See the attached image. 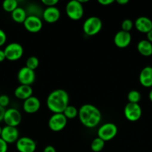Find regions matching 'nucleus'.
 I'll return each mask as SVG.
<instances>
[{
	"mask_svg": "<svg viewBox=\"0 0 152 152\" xmlns=\"http://www.w3.org/2000/svg\"><path fill=\"white\" fill-rule=\"evenodd\" d=\"M78 117L85 127L92 129L98 126L101 120V113L96 106L84 104L78 110Z\"/></svg>",
	"mask_w": 152,
	"mask_h": 152,
	"instance_id": "obj_1",
	"label": "nucleus"
},
{
	"mask_svg": "<svg viewBox=\"0 0 152 152\" xmlns=\"http://www.w3.org/2000/svg\"><path fill=\"white\" fill-rule=\"evenodd\" d=\"M69 94L63 89H55L51 92L46 99L48 108L54 114L63 113L69 105Z\"/></svg>",
	"mask_w": 152,
	"mask_h": 152,
	"instance_id": "obj_2",
	"label": "nucleus"
},
{
	"mask_svg": "<svg viewBox=\"0 0 152 152\" xmlns=\"http://www.w3.org/2000/svg\"><path fill=\"white\" fill-rule=\"evenodd\" d=\"M66 12L70 19L77 21L83 16V4L78 0H72L66 6Z\"/></svg>",
	"mask_w": 152,
	"mask_h": 152,
	"instance_id": "obj_3",
	"label": "nucleus"
},
{
	"mask_svg": "<svg viewBox=\"0 0 152 152\" xmlns=\"http://www.w3.org/2000/svg\"><path fill=\"white\" fill-rule=\"evenodd\" d=\"M101 28L102 22L97 16H90L83 24V31L87 36H94L98 34Z\"/></svg>",
	"mask_w": 152,
	"mask_h": 152,
	"instance_id": "obj_4",
	"label": "nucleus"
},
{
	"mask_svg": "<svg viewBox=\"0 0 152 152\" xmlns=\"http://www.w3.org/2000/svg\"><path fill=\"white\" fill-rule=\"evenodd\" d=\"M118 133V128L114 123H107L101 126L98 129L97 134L98 137L107 142L111 140L116 136Z\"/></svg>",
	"mask_w": 152,
	"mask_h": 152,
	"instance_id": "obj_5",
	"label": "nucleus"
},
{
	"mask_svg": "<svg viewBox=\"0 0 152 152\" xmlns=\"http://www.w3.org/2000/svg\"><path fill=\"white\" fill-rule=\"evenodd\" d=\"M6 59L11 62L17 61L22 56L24 50L22 46L17 42H11L4 49Z\"/></svg>",
	"mask_w": 152,
	"mask_h": 152,
	"instance_id": "obj_6",
	"label": "nucleus"
},
{
	"mask_svg": "<svg viewBox=\"0 0 152 152\" xmlns=\"http://www.w3.org/2000/svg\"><path fill=\"white\" fill-rule=\"evenodd\" d=\"M67 124V119L63 113L53 114L49 120V127L52 132L62 131Z\"/></svg>",
	"mask_w": 152,
	"mask_h": 152,
	"instance_id": "obj_7",
	"label": "nucleus"
},
{
	"mask_svg": "<svg viewBox=\"0 0 152 152\" xmlns=\"http://www.w3.org/2000/svg\"><path fill=\"white\" fill-rule=\"evenodd\" d=\"M142 108L138 103L128 102L124 108V114L128 121L136 122L142 117Z\"/></svg>",
	"mask_w": 152,
	"mask_h": 152,
	"instance_id": "obj_8",
	"label": "nucleus"
},
{
	"mask_svg": "<svg viewBox=\"0 0 152 152\" xmlns=\"http://www.w3.org/2000/svg\"><path fill=\"white\" fill-rule=\"evenodd\" d=\"M3 121L4 122L6 126L17 127L22 121V114L19 110L16 108H8L5 110Z\"/></svg>",
	"mask_w": 152,
	"mask_h": 152,
	"instance_id": "obj_9",
	"label": "nucleus"
},
{
	"mask_svg": "<svg viewBox=\"0 0 152 152\" xmlns=\"http://www.w3.org/2000/svg\"><path fill=\"white\" fill-rule=\"evenodd\" d=\"M35 72L27 67L20 68L17 74V79L20 85L31 86L35 81Z\"/></svg>",
	"mask_w": 152,
	"mask_h": 152,
	"instance_id": "obj_10",
	"label": "nucleus"
},
{
	"mask_svg": "<svg viewBox=\"0 0 152 152\" xmlns=\"http://www.w3.org/2000/svg\"><path fill=\"white\" fill-rule=\"evenodd\" d=\"M16 147L19 152H34L37 148V145L35 141L31 138L22 137L16 141Z\"/></svg>",
	"mask_w": 152,
	"mask_h": 152,
	"instance_id": "obj_11",
	"label": "nucleus"
},
{
	"mask_svg": "<svg viewBox=\"0 0 152 152\" xmlns=\"http://www.w3.org/2000/svg\"><path fill=\"white\" fill-rule=\"evenodd\" d=\"M25 29L30 33H37L43 28V22L38 16L35 15H30L27 16L23 22Z\"/></svg>",
	"mask_w": 152,
	"mask_h": 152,
	"instance_id": "obj_12",
	"label": "nucleus"
},
{
	"mask_svg": "<svg viewBox=\"0 0 152 152\" xmlns=\"http://www.w3.org/2000/svg\"><path fill=\"white\" fill-rule=\"evenodd\" d=\"M19 131L16 127L5 126L2 128L0 137L4 140L7 144H10L16 142L19 139Z\"/></svg>",
	"mask_w": 152,
	"mask_h": 152,
	"instance_id": "obj_13",
	"label": "nucleus"
},
{
	"mask_svg": "<svg viewBox=\"0 0 152 152\" xmlns=\"http://www.w3.org/2000/svg\"><path fill=\"white\" fill-rule=\"evenodd\" d=\"M131 42V34L130 32L124 31H119L116 34L114 37V43L116 47L119 48H127Z\"/></svg>",
	"mask_w": 152,
	"mask_h": 152,
	"instance_id": "obj_14",
	"label": "nucleus"
},
{
	"mask_svg": "<svg viewBox=\"0 0 152 152\" xmlns=\"http://www.w3.org/2000/svg\"><path fill=\"white\" fill-rule=\"evenodd\" d=\"M40 108V101L36 96H31L24 100L23 110L27 114H34L37 112Z\"/></svg>",
	"mask_w": 152,
	"mask_h": 152,
	"instance_id": "obj_15",
	"label": "nucleus"
},
{
	"mask_svg": "<svg viewBox=\"0 0 152 152\" xmlns=\"http://www.w3.org/2000/svg\"><path fill=\"white\" fill-rule=\"evenodd\" d=\"M61 17L60 10L55 7H47L43 13V18L48 23H55Z\"/></svg>",
	"mask_w": 152,
	"mask_h": 152,
	"instance_id": "obj_16",
	"label": "nucleus"
},
{
	"mask_svg": "<svg viewBox=\"0 0 152 152\" xmlns=\"http://www.w3.org/2000/svg\"><path fill=\"white\" fill-rule=\"evenodd\" d=\"M135 28L141 33L147 34L152 30V21L146 16H139L135 21Z\"/></svg>",
	"mask_w": 152,
	"mask_h": 152,
	"instance_id": "obj_17",
	"label": "nucleus"
},
{
	"mask_svg": "<svg viewBox=\"0 0 152 152\" xmlns=\"http://www.w3.org/2000/svg\"><path fill=\"white\" fill-rule=\"evenodd\" d=\"M140 84L146 88L152 86V67L146 66L140 71L139 76Z\"/></svg>",
	"mask_w": 152,
	"mask_h": 152,
	"instance_id": "obj_18",
	"label": "nucleus"
},
{
	"mask_svg": "<svg viewBox=\"0 0 152 152\" xmlns=\"http://www.w3.org/2000/svg\"><path fill=\"white\" fill-rule=\"evenodd\" d=\"M33 90L31 86L20 85L14 91V96L19 99L25 100L32 96Z\"/></svg>",
	"mask_w": 152,
	"mask_h": 152,
	"instance_id": "obj_19",
	"label": "nucleus"
},
{
	"mask_svg": "<svg viewBox=\"0 0 152 152\" xmlns=\"http://www.w3.org/2000/svg\"><path fill=\"white\" fill-rule=\"evenodd\" d=\"M137 50L139 53L144 56L152 55V43L147 39H142L137 44Z\"/></svg>",
	"mask_w": 152,
	"mask_h": 152,
	"instance_id": "obj_20",
	"label": "nucleus"
},
{
	"mask_svg": "<svg viewBox=\"0 0 152 152\" xmlns=\"http://www.w3.org/2000/svg\"><path fill=\"white\" fill-rule=\"evenodd\" d=\"M27 16L25 10L20 7H18L11 13L12 19L17 23H23Z\"/></svg>",
	"mask_w": 152,
	"mask_h": 152,
	"instance_id": "obj_21",
	"label": "nucleus"
},
{
	"mask_svg": "<svg viewBox=\"0 0 152 152\" xmlns=\"http://www.w3.org/2000/svg\"><path fill=\"white\" fill-rule=\"evenodd\" d=\"M105 145V142L101 138L96 137L91 142V150L93 152H100L102 151Z\"/></svg>",
	"mask_w": 152,
	"mask_h": 152,
	"instance_id": "obj_22",
	"label": "nucleus"
},
{
	"mask_svg": "<svg viewBox=\"0 0 152 152\" xmlns=\"http://www.w3.org/2000/svg\"><path fill=\"white\" fill-rule=\"evenodd\" d=\"M17 7L18 2L16 0H4L2 2L3 10L8 13H11Z\"/></svg>",
	"mask_w": 152,
	"mask_h": 152,
	"instance_id": "obj_23",
	"label": "nucleus"
},
{
	"mask_svg": "<svg viewBox=\"0 0 152 152\" xmlns=\"http://www.w3.org/2000/svg\"><path fill=\"white\" fill-rule=\"evenodd\" d=\"M66 119H74L77 116H78V110L73 105H69L66 108L64 111L63 112Z\"/></svg>",
	"mask_w": 152,
	"mask_h": 152,
	"instance_id": "obj_24",
	"label": "nucleus"
},
{
	"mask_svg": "<svg viewBox=\"0 0 152 152\" xmlns=\"http://www.w3.org/2000/svg\"><path fill=\"white\" fill-rule=\"evenodd\" d=\"M128 99L131 103H138L141 99V94L137 90H132L128 94Z\"/></svg>",
	"mask_w": 152,
	"mask_h": 152,
	"instance_id": "obj_25",
	"label": "nucleus"
},
{
	"mask_svg": "<svg viewBox=\"0 0 152 152\" xmlns=\"http://www.w3.org/2000/svg\"><path fill=\"white\" fill-rule=\"evenodd\" d=\"M39 65V59L38 58H37L36 56H30L29 58H28L25 62V67L28 68L29 69L34 70L38 67Z\"/></svg>",
	"mask_w": 152,
	"mask_h": 152,
	"instance_id": "obj_26",
	"label": "nucleus"
},
{
	"mask_svg": "<svg viewBox=\"0 0 152 152\" xmlns=\"http://www.w3.org/2000/svg\"><path fill=\"white\" fill-rule=\"evenodd\" d=\"M133 25H134V23H133L132 21L129 19H126L122 22V31H126V32H130L131 31L133 28Z\"/></svg>",
	"mask_w": 152,
	"mask_h": 152,
	"instance_id": "obj_27",
	"label": "nucleus"
},
{
	"mask_svg": "<svg viewBox=\"0 0 152 152\" xmlns=\"http://www.w3.org/2000/svg\"><path fill=\"white\" fill-rule=\"evenodd\" d=\"M9 102H10V99L8 96L5 94L0 95V106L5 108L9 105Z\"/></svg>",
	"mask_w": 152,
	"mask_h": 152,
	"instance_id": "obj_28",
	"label": "nucleus"
},
{
	"mask_svg": "<svg viewBox=\"0 0 152 152\" xmlns=\"http://www.w3.org/2000/svg\"><path fill=\"white\" fill-rule=\"evenodd\" d=\"M7 41V36L2 29H0V47L4 45Z\"/></svg>",
	"mask_w": 152,
	"mask_h": 152,
	"instance_id": "obj_29",
	"label": "nucleus"
},
{
	"mask_svg": "<svg viewBox=\"0 0 152 152\" xmlns=\"http://www.w3.org/2000/svg\"><path fill=\"white\" fill-rule=\"evenodd\" d=\"M42 3L47 7H55L58 3V0H42Z\"/></svg>",
	"mask_w": 152,
	"mask_h": 152,
	"instance_id": "obj_30",
	"label": "nucleus"
},
{
	"mask_svg": "<svg viewBox=\"0 0 152 152\" xmlns=\"http://www.w3.org/2000/svg\"><path fill=\"white\" fill-rule=\"evenodd\" d=\"M8 148V144L0 137V152H7Z\"/></svg>",
	"mask_w": 152,
	"mask_h": 152,
	"instance_id": "obj_31",
	"label": "nucleus"
},
{
	"mask_svg": "<svg viewBox=\"0 0 152 152\" xmlns=\"http://www.w3.org/2000/svg\"><path fill=\"white\" fill-rule=\"evenodd\" d=\"M98 2L99 3V4H102V5L107 6V5H109V4H112V3L114 2V1H113V0H98Z\"/></svg>",
	"mask_w": 152,
	"mask_h": 152,
	"instance_id": "obj_32",
	"label": "nucleus"
},
{
	"mask_svg": "<svg viewBox=\"0 0 152 152\" xmlns=\"http://www.w3.org/2000/svg\"><path fill=\"white\" fill-rule=\"evenodd\" d=\"M43 152H56V150L52 145H48V146L45 147Z\"/></svg>",
	"mask_w": 152,
	"mask_h": 152,
	"instance_id": "obj_33",
	"label": "nucleus"
},
{
	"mask_svg": "<svg viewBox=\"0 0 152 152\" xmlns=\"http://www.w3.org/2000/svg\"><path fill=\"white\" fill-rule=\"evenodd\" d=\"M4 113H5V108L0 106V123H1V121H3Z\"/></svg>",
	"mask_w": 152,
	"mask_h": 152,
	"instance_id": "obj_34",
	"label": "nucleus"
},
{
	"mask_svg": "<svg viewBox=\"0 0 152 152\" xmlns=\"http://www.w3.org/2000/svg\"><path fill=\"white\" fill-rule=\"evenodd\" d=\"M4 59H6V57L5 54H4V50H1V49H0V62H3Z\"/></svg>",
	"mask_w": 152,
	"mask_h": 152,
	"instance_id": "obj_35",
	"label": "nucleus"
},
{
	"mask_svg": "<svg viewBox=\"0 0 152 152\" xmlns=\"http://www.w3.org/2000/svg\"><path fill=\"white\" fill-rule=\"evenodd\" d=\"M147 40L152 43V30H151L149 32L147 33Z\"/></svg>",
	"mask_w": 152,
	"mask_h": 152,
	"instance_id": "obj_36",
	"label": "nucleus"
},
{
	"mask_svg": "<svg viewBox=\"0 0 152 152\" xmlns=\"http://www.w3.org/2000/svg\"><path fill=\"white\" fill-rule=\"evenodd\" d=\"M116 2L119 4H122V5H124V4H126L128 3V0H117Z\"/></svg>",
	"mask_w": 152,
	"mask_h": 152,
	"instance_id": "obj_37",
	"label": "nucleus"
},
{
	"mask_svg": "<svg viewBox=\"0 0 152 152\" xmlns=\"http://www.w3.org/2000/svg\"><path fill=\"white\" fill-rule=\"evenodd\" d=\"M148 97H149V99H150V100L152 102V89L150 91V92H149Z\"/></svg>",
	"mask_w": 152,
	"mask_h": 152,
	"instance_id": "obj_38",
	"label": "nucleus"
},
{
	"mask_svg": "<svg viewBox=\"0 0 152 152\" xmlns=\"http://www.w3.org/2000/svg\"><path fill=\"white\" fill-rule=\"evenodd\" d=\"M1 131H2V128L1 127V126H0V137H1Z\"/></svg>",
	"mask_w": 152,
	"mask_h": 152,
	"instance_id": "obj_39",
	"label": "nucleus"
}]
</instances>
